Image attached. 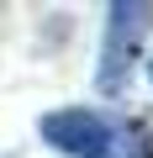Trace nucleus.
I'll return each mask as SVG.
<instances>
[{
    "label": "nucleus",
    "instance_id": "f03ea898",
    "mask_svg": "<svg viewBox=\"0 0 153 158\" xmlns=\"http://www.w3.org/2000/svg\"><path fill=\"white\" fill-rule=\"evenodd\" d=\"M148 37H153V6H142V0L106 6V42H100V69H95V90L100 95H121L132 63H142Z\"/></svg>",
    "mask_w": 153,
    "mask_h": 158
},
{
    "label": "nucleus",
    "instance_id": "f257e3e1",
    "mask_svg": "<svg viewBox=\"0 0 153 158\" xmlns=\"http://www.w3.org/2000/svg\"><path fill=\"white\" fill-rule=\"evenodd\" d=\"M42 142L69 153V158H137V132L111 121L106 111H90V106H63V111H48L37 121Z\"/></svg>",
    "mask_w": 153,
    "mask_h": 158
},
{
    "label": "nucleus",
    "instance_id": "7ed1b4c3",
    "mask_svg": "<svg viewBox=\"0 0 153 158\" xmlns=\"http://www.w3.org/2000/svg\"><path fill=\"white\" fill-rule=\"evenodd\" d=\"M142 74H148V85H153V53H142Z\"/></svg>",
    "mask_w": 153,
    "mask_h": 158
}]
</instances>
